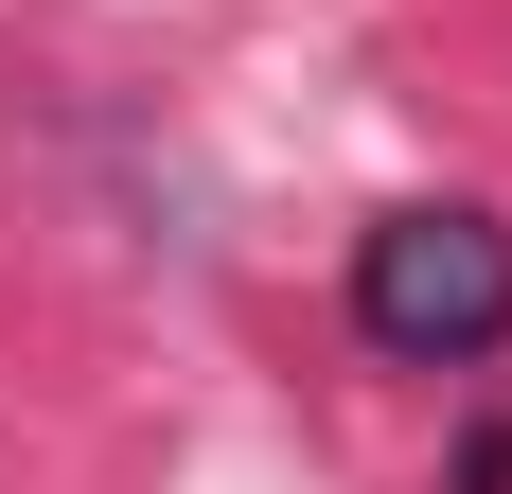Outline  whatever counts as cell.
I'll list each match as a JSON object with an SVG mask.
<instances>
[{
    "label": "cell",
    "mask_w": 512,
    "mask_h": 494,
    "mask_svg": "<svg viewBox=\"0 0 512 494\" xmlns=\"http://www.w3.org/2000/svg\"><path fill=\"white\" fill-rule=\"evenodd\" d=\"M354 336L407 353V371H477V353L512 336V230L460 212V195L389 212V230L354 247Z\"/></svg>",
    "instance_id": "obj_1"
}]
</instances>
